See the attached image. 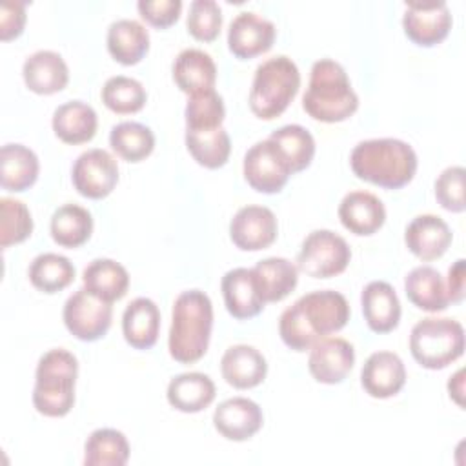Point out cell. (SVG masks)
I'll list each match as a JSON object with an SVG mask.
<instances>
[{
    "label": "cell",
    "mask_w": 466,
    "mask_h": 466,
    "mask_svg": "<svg viewBox=\"0 0 466 466\" xmlns=\"http://www.w3.org/2000/svg\"><path fill=\"white\" fill-rule=\"evenodd\" d=\"M224 116H226L224 100L215 89L197 93L187 98V104L184 109L186 129H191V131L217 129V127H222Z\"/></svg>",
    "instance_id": "40"
},
{
    "label": "cell",
    "mask_w": 466,
    "mask_h": 466,
    "mask_svg": "<svg viewBox=\"0 0 466 466\" xmlns=\"http://www.w3.org/2000/svg\"><path fill=\"white\" fill-rule=\"evenodd\" d=\"M417 164L415 149L399 138L362 140L350 155V166L357 178L386 189H400L410 184Z\"/></svg>",
    "instance_id": "2"
},
{
    "label": "cell",
    "mask_w": 466,
    "mask_h": 466,
    "mask_svg": "<svg viewBox=\"0 0 466 466\" xmlns=\"http://www.w3.org/2000/svg\"><path fill=\"white\" fill-rule=\"evenodd\" d=\"M220 289L228 313L238 320L257 317L266 306L251 268L226 271L220 280Z\"/></svg>",
    "instance_id": "18"
},
{
    "label": "cell",
    "mask_w": 466,
    "mask_h": 466,
    "mask_svg": "<svg viewBox=\"0 0 466 466\" xmlns=\"http://www.w3.org/2000/svg\"><path fill=\"white\" fill-rule=\"evenodd\" d=\"M40 164L33 149L22 144H5L0 149V186L5 191H25L38 178Z\"/></svg>",
    "instance_id": "28"
},
{
    "label": "cell",
    "mask_w": 466,
    "mask_h": 466,
    "mask_svg": "<svg viewBox=\"0 0 466 466\" xmlns=\"http://www.w3.org/2000/svg\"><path fill=\"white\" fill-rule=\"evenodd\" d=\"M187 31L200 42H211L222 27V11L215 0H193L186 20Z\"/></svg>",
    "instance_id": "42"
},
{
    "label": "cell",
    "mask_w": 466,
    "mask_h": 466,
    "mask_svg": "<svg viewBox=\"0 0 466 466\" xmlns=\"http://www.w3.org/2000/svg\"><path fill=\"white\" fill-rule=\"evenodd\" d=\"M220 371L229 386L237 390H249L266 379L268 362L257 348L235 344L224 351L220 359Z\"/></svg>",
    "instance_id": "23"
},
{
    "label": "cell",
    "mask_w": 466,
    "mask_h": 466,
    "mask_svg": "<svg viewBox=\"0 0 466 466\" xmlns=\"http://www.w3.org/2000/svg\"><path fill=\"white\" fill-rule=\"evenodd\" d=\"M51 126L62 142L76 146L89 142L95 137L98 116L89 104L82 100H71L55 109Z\"/></svg>",
    "instance_id": "27"
},
{
    "label": "cell",
    "mask_w": 466,
    "mask_h": 466,
    "mask_svg": "<svg viewBox=\"0 0 466 466\" xmlns=\"http://www.w3.org/2000/svg\"><path fill=\"white\" fill-rule=\"evenodd\" d=\"M213 329V304L200 289L182 291L173 302L167 348L180 364L200 360L209 346Z\"/></svg>",
    "instance_id": "3"
},
{
    "label": "cell",
    "mask_w": 466,
    "mask_h": 466,
    "mask_svg": "<svg viewBox=\"0 0 466 466\" xmlns=\"http://www.w3.org/2000/svg\"><path fill=\"white\" fill-rule=\"evenodd\" d=\"M464 370H457L453 377H450L448 380V391H450V397L459 404V406H464V400H462V393H464Z\"/></svg>",
    "instance_id": "47"
},
{
    "label": "cell",
    "mask_w": 466,
    "mask_h": 466,
    "mask_svg": "<svg viewBox=\"0 0 466 466\" xmlns=\"http://www.w3.org/2000/svg\"><path fill=\"white\" fill-rule=\"evenodd\" d=\"M264 422L260 406L248 397H231L222 400L213 413L215 430L228 441L242 442L251 439Z\"/></svg>",
    "instance_id": "16"
},
{
    "label": "cell",
    "mask_w": 466,
    "mask_h": 466,
    "mask_svg": "<svg viewBox=\"0 0 466 466\" xmlns=\"http://www.w3.org/2000/svg\"><path fill=\"white\" fill-rule=\"evenodd\" d=\"M275 24L253 11L238 13L228 29V47L240 58L248 60L271 49L275 42Z\"/></svg>",
    "instance_id": "14"
},
{
    "label": "cell",
    "mask_w": 466,
    "mask_h": 466,
    "mask_svg": "<svg viewBox=\"0 0 466 466\" xmlns=\"http://www.w3.org/2000/svg\"><path fill=\"white\" fill-rule=\"evenodd\" d=\"M299 87L300 73L289 56L279 55L268 58L255 69L249 89V109L260 120H273L288 109Z\"/></svg>",
    "instance_id": "6"
},
{
    "label": "cell",
    "mask_w": 466,
    "mask_h": 466,
    "mask_svg": "<svg viewBox=\"0 0 466 466\" xmlns=\"http://www.w3.org/2000/svg\"><path fill=\"white\" fill-rule=\"evenodd\" d=\"M355 364L353 346L340 337H324L309 348L308 370L320 384L342 382Z\"/></svg>",
    "instance_id": "15"
},
{
    "label": "cell",
    "mask_w": 466,
    "mask_h": 466,
    "mask_svg": "<svg viewBox=\"0 0 466 466\" xmlns=\"http://www.w3.org/2000/svg\"><path fill=\"white\" fill-rule=\"evenodd\" d=\"M411 357L426 370H442L464 353V328L448 317H426L410 333Z\"/></svg>",
    "instance_id": "7"
},
{
    "label": "cell",
    "mask_w": 466,
    "mask_h": 466,
    "mask_svg": "<svg viewBox=\"0 0 466 466\" xmlns=\"http://www.w3.org/2000/svg\"><path fill=\"white\" fill-rule=\"evenodd\" d=\"M251 269L266 304L286 299L297 288L299 269L288 258L268 257L258 260Z\"/></svg>",
    "instance_id": "32"
},
{
    "label": "cell",
    "mask_w": 466,
    "mask_h": 466,
    "mask_svg": "<svg viewBox=\"0 0 466 466\" xmlns=\"http://www.w3.org/2000/svg\"><path fill=\"white\" fill-rule=\"evenodd\" d=\"M129 461V442L115 428L95 430L84 444L86 466H124Z\"/></svg>",
    "instance_id": "34"
},
{
    "label": "cell",
    "mask_w": 466,
    "mask_h": 466,
    "mask_svg": "<svg viewBox=\"0 0 466 466\" xmlns=\"http://www.w3.org/2000/svg\"><path fill=\"white\" fill-rule=\"evenodd\" d=\"M404 242L417 258L430 262L446 253L451 244V229L437 215H419L406 226Z\"/></svg>",
    "instance_id": "19"
},
{
    "label": "cell",
    "mask_w": 466,
    "mask_h": 466,
    "mask_svg": "<svg viewBox=\"0 0 466 466\" xmlns=\"http://www.w3.org/2000/svg\"><path fill=\"white\" fill-rule=\"evenodd\" d=\"M82 282L91 295L113 304L127 293L129 275L127 269L116 260L95 258L84 268Z\"/></svg>",
    "instance_id": "31"
},
{
    "label": "cell",
    "mask_w": 466,
    "mask_h": 466,
    "mask_svg": "<svg viewBox=\"0 0 466 466\" xmlns=\"http://www.w3.org/2000/svg\"><path fill=\"white\" fill-rule=\"evenodd\" d=\"M140 16L153 27L164 29L175 24L182 11L180 0H140L137 4Z\"/></svg>",
    "instance_id": "44"
},
{
    "label": "cell",
    "mask_w": 466,
    "mask_h": 466,
    "mask_svg": "<svg viewBox=\"0 0 466 466\" xmlns=\"http://www.w3.org/2000/svg\"><path fill=\"white\" fill-rule=\"evenodd\" d=\"M33 233V218L27 206L20 200L0 198V248H9L29 238Z\"/></svg>",
    "instance_id": "41"
},
{
    "label": "cell",
    "mask_w": 466,
    "mask_h": 466,
    "mask_svg": "<svg viewBox=\"0 0 466 466\" xmlns=\"http://www.w3.org/2000/svg\"><path fill=\"white\" fill-rule=\"evenodd\" d=\"M246 182L258 193H279L293 175L279 147L269 140L255 142L244 155L242 164Z\"/></svg>",
    "instance_id": "10"
},
{
    "label": "cell",
    "mask_w": 466,
    "mask_h": 466,
    "mask_svg": "<svg viewBox=\"0 0 466 466\" xmlns=\"http://www.w3.org/2000/svg\"><path fill=\"white\" fill-rule=\"evenodd\" d=\"M360 384L373 399H390L397 395L406 384L402 359L393 351L371 353L360 370Z\"/></svg>",
    "instance_id": "17"
},
{
    "label": "cell",
    "mask_w": 466,
    "mask_h": 466,
    "mask_svg": "<svg viewBox=\"0 0 466 466\" xmlns=\"http://www.w3.org/2000/svg\"><path fill=\"white\" fill-rule=\"evenodd\" d=\"M173 80L186 95H197L215 89L217 66L213 58L197 47L180 51L173 62Z\"/></svg>",
    "instance_id": "24"
},
{
    "label": "cell",
    "mask_w": 466,
    "mask_h": 466,
    "mask_svg": "<svg viewBox=\"0 0 466 466\" xmlns=\"http://www.w3.org/2000/svg\"><path fill=\"white\" fill-rule=\"evenodd\" d=\"M25 25V2L5 0L0 5V38L9 42L22 35Z\"/></svg>",
    "instance_id": "45"
},
{
    "label": "cell",
    "mask_w": 466,
    "mask_h": 466,
    "mask_svg": "<svg viewBox=\"0 0 466 466\" xmlns=\"http://www.w3.org/2000/svg\"><path fill=\"white\" fill-rule=\"evenodd\" d=\"M147 93L144 86L131 76L116 75L106 80L102 87V102L107 109L118 115H131L144 107Z\"/></svg>",
    "instance_id": "39"
},
{
    "label": "cell",
    "mask_w": 466,
    "mask_h": 466,
    "mask_svg": "<svg viewBox=\"0 0 466 466\" xmlns=\"http://www.w3.org/2000/svg\"><path fill=\"white\" fill-rule=\"evenodd\" d=\"M340 224L359 237L379 231L386 220V208L370 191H350L339 204Z\"/></svg>",
    "instance_id": "20"
},
{
    "label": "cell",
    "mask_w": 466,
    "mask_h": 466,
    "mask_svg": "<svg viewBox=\"0 0 466 466\" xmlns=\"http://www.w3.org/2000/svg\"><path fill=\"white\" fill-rule=\"evenodd\" d=\"M186 147L197 164L208 169L222 167L231 153V140L224 127L191 131L186 129Z\"/></svg>",
    "instance_id": "36"
},
{
    "label": "cell",
    "mask_w": 466,
    "mask_h": 466,
    "mask_svg": "<svg viewBox=\"0 0 466 466\" xmlns=\"http://www.w3.org/2000/svg\"><path fill=\"white\" fill-rule=\"evenodd\" d=\"M446 291L450 302H461L464 299V258L455 260V264L450 268Z\"/></svg>",
    "instance_id": "46"
},
{
    "label": "cell",
    "mask_w": 466,
    "mask_h": 466,
    "mask_svg": "<svg viewBox=\"0 0 466 466\" xmlns=\"http://www.w3.org/2000/svg\"><path fill=\"white\" fill-rule=\"evenodd\" d=\"M464 167L450 166L435 180V198L437 202L453 213H461L466 208L464 200Z\"/></svg>",
    "instance_id": "43"
},
{
    "label": "cell",
    "mask_w": 466,
    "mask_h": 466,
    "mask_svg": "<svg viewBox=\"0 0 466 466\" xmlns=\"http://www.w3.org/2000/svg\"><path fill=\"white\" fill-rule=\"evenodd\" d=\"M275 213L266 206H244L229 222V238L242 251L269 248L277 238Z\"/></svg>",
    "instance_id": "13"
},
{
    "label": "cell",
    "mask_w": 466,
    "mask_h": 466,
    "mask_svg": "<svg viewBox=\"0 0 466 466\" xmlns=\"http://www.w3.org/2000/svg\"><path fill=\"white\" fill-rule=\"evenodd\" d=\"M351 260L348 242L329 229L311 231L297 255V269L313 279H329L342 273Z\"/></svg>",
    "instance_id": "8"
},
{
    "label": "cell",
    "mask_w": 466,
    "mask_h": 466,
    "mask_svg": "<svg viewBox=\"0 0 466 466\" xmlns=\"http://www.w3.org/2000/svg\"><path fill=\"white\" fill-rule=\"evenodd\" d=\"M109 144L126 162H140L153 153L155 135L140 122H120L111 127Z\"/></svg>",
    "instance_id": "37"
},
{
    "label": "cell",
    "mask_w": 466,
    "mask_h": 466,
    "mask_svg": "<svg viewBox=\"0 0 466 466\" xmlns=\"http://www.w3.org/2000/svg\"><path fill=\"white\" fill-rule=\"evenodd\" d=\"M217 395L215 382L200 371H187L173 377L167 384V402L182 413L206 410Z\"/></svg>",
    "instance_id": "26"
},
{
    "label": "cell",
    "mask_w": 466,
    "mask_h": 466,
    "mask_svg": "<svg viewBox=\"0 0 466 466\" xmlns=\"http://www.w3.org/2000/svg\"><path fill=\"white\" fill-rule=\"evenodd\" d=\"M22 76L29 91L36 95H53L67 86L69 69L58 53L40 49L25 58Z\"/></svg>",
    "instance_id": "22"
},
{
    "label": "cell",
    "mask_w": 466,
    "mask_h": 466,
    "mask_svg": "<svg viewBox=\"0 0 466 466\" xmlns=\"http://www.w3.org/2000/svg\"><path fill=\"white\" fill-rule=\"evenodd\" d=\"M31 284L44 293H56L75 280V266L58 253H42L29 266Z\"/></svg>",
    "instance_id": "38"
},
{
    "label": "cell",
    "mask_w": 466,
    "mask_h": 466,
    "mask_svg": "<svg viewBox=\"0 0 466 466\" xmlns=\"http://www.w3.org/2000/svg\"><path fill=\"white\" fill-rule=\"evenodd\" d=\"M160 331L158 306L147 297L131 300L122 315V333L126 342L135 350H149L155 346Z\"/></svg>",
    "instance_id": "25"
},
{
    "label": "cell",
    "mask_w": 466,
    "mask_h": 466,
    "mask_svg": "<svg viewBox=\"0 0 466 466\" xmlns=\"http://www.w3.org/2000/svg\"><path fill=\"white\" fill-rule=\"evenodd\" d=\"M346 297L333 289L302 295L279 319L282 342L293 351H306L317 340L342 329L350 320Z\"/></svg>",
    "instance_id": "1"
},
{
    "label": "cell",
    "mask_w": 466,
    "mask_h": 466,
    "mask_svg": "<svg viewBox=\"0 0 466 466\" xmlns=\"http://www.w3.org/2000/svg\"><path fill=\"white\" fill-rule=\"evenodd\" d=\"M406 36L422 47L441 44L451 29V13L446 2H406L402 16Z\"/></svg>",
    "instance_id": "12"
},
{
    "label": "cell",
    "mask_w": 466,
    "mask_h": 466,
    "mask_svg": "<svg viewBox=\"0 0 466 466\" xmlns=\"http://www.w3.org/2000/svg\"><path fill=\"white\" fill-rule=\"evenodd\" d=\"M107 51L122 66L138 64L149 49L147 29L133 18L115 20L107 29Z\"/></svg>",
    "instance_id": "30"
},
{
    "label": "cell",
    "mask_w": 466,
    "mask_h": 466,
    "mask_svg": "<svg viewBox=\"0 0 466 466\" xmlns=\"http://www.w3.org/2000/svg\"><path fill=\"white\" fill-rule=\"evenodd\" d=\"M78 377L76 357L64 350L55 348L46 351L35 373L33 406L46 417H64L75 404V386Z\"/></svg>",
    "instance_id": "5"
},
{
    "label": "cell",
    "mask_w": 466,
    "mask_h": 466,
    "mask_svg": "<svg viewBox=\"0 0 466 466\" xmlns=\"http://www.w3.org/2000/svg\"><path fill=\"white\" fill-rule=\"evenodd\" d=\"M362 315L368 328L375 333H388L399 326L400 302L391 284L371 280L360 293Z\"/></svg>",
    "instance_id": "21"
},
{
    "label": "cell",
    "mask_w": 466,
    "mask_h": 466,
    "mask_svg": "<svg viewBox=\"0 0 466 466\" xmlns=\"http://www.w3.org/2000/svg\"><path fill=\"white\" fill-rule=\"evenodd\" d=\"M51 237L62 248H78L86 244L93 233L91 213L78 204H64L51 217Z\"/></svg>",
    "instance_id": "33"
},
{
    "label": "cell",
    "mask_w": 466,
    "mask_h": 466,
    "mask_svg": "<svg viewBox=\"0 0 466 466\" xmlns=\"http://www.w3.org/2000/svg\"><path fill=\"white\" fill-rule=\"evenodd\" d=\"M268 138L279 147L291 173L304 171L315 157V138L306 127L299 124L282 126Z\"/></svg>",
    "instance_id": "35"
},
{
    "label": "cell",
    "mask_w": 466,
    "mask_h": 466,
    "mask_svg": "<svg viewBox=\"0 0 466 466\" xmlns=\"http://www.w3.org/2000/svg\"><path fill=\"white\" fill-rule=\"evenodd\" d=\"M62 319L73 337L84 342H93L102 339L111 328L113 306L111 302L91 295L86 288H80L66 300Z\"/></svg>",
    "instance_id": "9"
},
{
    "label": "cell",
    "mask_w": 466,
    "mask_h": 466,
    "mask_svg": "<svg viewBox=\"0 0 466 466\" xmlns=\"http://www.w3.org/2000/svg\"><path fill=\"white\" fill-rule=\"evenodd\" d=\"M302 107L311 118L328 124L342 122L357 111L359 96L339 62L320 58L311 66Z\"/></svg>",
    "instance_id": "4"
},
{
    "label": "cell",
    "mask_w": 466,
    "mask_h": 466,
    "mask_svg": "<svg viewBox=\"0 0 466 466\" xmlns=\"http://www.w3.org/2000/svg\"><path fill=\"white\" fill-rule=\"evenodd\" d=\"M404 291L408 300L419 309L437 313L450 304L442 275L431 266H417L404 277Z\"/></svg>",
    "instance_id": "29"
},
{
    "label": "cell",
    "mask_w": 466,
    "mask_h": 466,
    "mask_svg": "<svg viewBox=\"0 0 466 466\" xmlns=\"http://www.w3.org/2000/svg\"><path fill=\"white\" fill-rule=\"evenodd\" d=\"M71 180L82 197L93 200L106 198L118 184V164L106 149H87L75 160Z\"/></svg>",
    "instance_id": "11"
}]
</instances>
